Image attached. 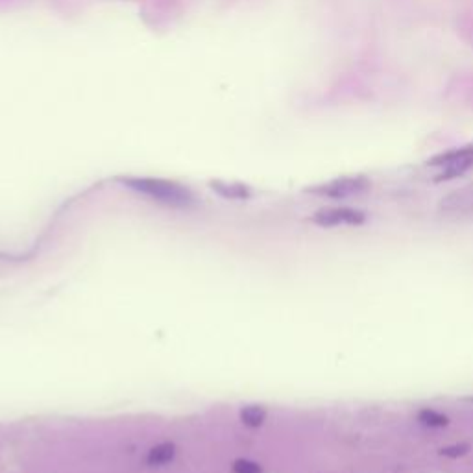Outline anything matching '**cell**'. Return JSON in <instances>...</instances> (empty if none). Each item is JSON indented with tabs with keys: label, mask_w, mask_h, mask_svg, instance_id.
<instances>
[{
	"label": "cell",
	"mask_w": 473,
	"mask_h": 473,
	"mask_svg": "<svg viewBox=\"0 0 473 473\" xmlns=\"http://www.w3.org/2000/svg\"><path fill=\"white\" fill-rule=\"evenodd\" d=\"M174 456L176 445L172 442H161V444L154 445L147 453V464L148 466H165L174 461Z\"/></svg>",
	"instance_id": "cell-6"
},
{
	"label": "cell",
	"mask_w": 473,
	"mask_h": 473,
	"mask_svg": "<svg viewBox=\"0 0 473 473\" xmlns=\"http://www.w3.org/2000/svg\"><path fill=\"white\" fill-rule=\"evenodd\" d=\"M368 187H370V181L364 176H348V178H337V180L307 189V192L318 194V196L333 198V200H342V198L361 194V192L367 191Z\"/></svg>",
	"instance_id": "cell-3"
},
{
	"label": "cell",
	"mask_w": 473,
	"mask_h": 473,
	"mask_svg": "<svg viewBox=\"0 0 473 473\" xmlns=\"http://www.w3.org/2000/svg\"><path fill=\"white\" fill-rule=\"evenodd\" d=\"M418 422L422 423V425H425V427H431V429H440V427H445L447 423H449V418L444 416L442 412L434 411V409H422V411L418 412Z\"/></svg>",
	"instance_id": "cell-8"
},
{
	"label": "cell",
	"mask_w": 473,
	"mask_h": 473,
	"mask_svg": "<svg viewBox=\"0 0 473 473\" xmlns=\"http://www.w3.org/2000/svg\"><path fill=\"white\" fill-rule=\"evenodd\" d=\"M124 187L133 192L145 194L156 202L174 205V207H189L194 203V196L187 187L174 183L169 180H159V178H124L120 180Z\"/></svg>",
	"instance_id": "cell-1"
},
{
	"label": "cell",
	"mask_w": 473,
	"mask_h": 473,
	"mask_svg": "<svg viewBox=\"0 0 473 473\" xmlns=\"http://www.w3.org/2000/svg\"><path fill=\"white\" fill-rule=\"evenodd\" d=\"M467 449H470L467 445H449V447H444V449H440V455L451 456V458H456V456L466 455Z\"/></svg>",
	"instance_id": "cell-10"
},
{
	"label": "cell",
	"mask_w": 473,
	"mask_h": 473,
	"mask_svg": "<svg viewBox=\"0 0 473 473\" xmlns=\"http://www.w3.org/2000/svg\"><path fill=\"white\" fill-rule=\"evenodd\" d=\"M427 165L442 169V172L436 176V181H447L466 174L467 170L473 169V142L438 154L433 159H429Z\"/></svg>",
	"instance_id": "cell-2"
},
{
	"label": "cell",
	"mask_w": 473,
	"mask_h": 473,
	"mask_svg": "<svg viewBox=\"0 0 473 473\" xmlns=\"http://www.w3.org/2000/svg\"><path fill=\"white\" fill-rule=\"evenodd\" d=\"M233 473H263V467L261 464L254 461H248V458H236L231 466Z\"/></svg>",
	"instance_id": "cell-9"
},
{
	"label": "cell",
	"mask_w": 473,
	"mask_h": 473,
	"mask_svg": "<svg viewBox=\"0 0 473 473\" xmlns=\"http://www.w3.org/2000/svg\"><path fill=\"white\" fill-rule=\"evenodd\" d=\"M239 418L246 427H261L266 420V409L261 405H246L241 409Z\"/></svg>",
	"instance_id": "cell-7"
},
{
	"label": "cell",
	"mask_w": 473,
	"mask_h": 473,
	"mask_svg": "<svg viewBox=\"0 0 473 473\" xmlns=\"http://www.w3.org/2000/svg\"><path fill=\"white\" fill-rule=\"evenodd\" d=\"M367 214L353 207H329L320 209L313 214V222L322 228H337V225H361L364 224Z\"/></svg>",
	"instance_id": "cell-4"
},
{
	"label": "cell",
	"mask_w": 473,
	"mask_h": 473,
	"mask_svg": "<svg viewBox=\"0 0 473 473\" xmlns=\"http://www.w3.org/2000/svg\"><path fill=\"white\" fill-rule=\"evenodd\" d=\"M209 185L216 194H220L222 198H228V200H246V198L252 196V191L243 183H228V181L216 180L211 181Z\"/></svg>",
	"instance_id": "cell-5"
}]
</instances>
